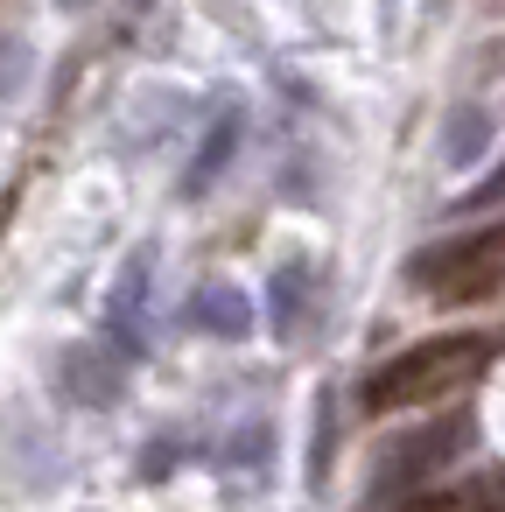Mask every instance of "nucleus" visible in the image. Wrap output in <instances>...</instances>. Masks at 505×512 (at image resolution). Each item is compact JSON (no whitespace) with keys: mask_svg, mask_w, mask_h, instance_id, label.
Returning a JSON list of instances; mask_svg holds the SVG:
<instances>
[{"mask_svg":"<svg viewBox=\"0 0 505 512\" xmlns=\"http://www.w3.org/2000/svg\"><path fill=\"white\" fill-rule=\"evenodd\" d=\"M491 337L484 330H449V337H421L407 351H393L372 379H365V414H400V407H421V400H442L456 386H470L484 365H491Z\"/></svg>","mask_w":505,"mask_h":512,"instance_id":"f257e3e1","label":"nucleus"},{"mask_svg":"<svg viewBox=\"0 0 505 512\" xmlns=\"http://www.w3.org/2000/svg\"><path fill=\"white\" fill-rule=\"evenodd\" d=\"M414 288L442 295V302H484L505 288V225L470 232V239H442L428 253H414Z\"/></svg>","mask_w":505,"mask_h":512,"instance_id":"f03ea898","label":"nucleus"},{"mask_svg":"<svg viewBox=\"0 0 505 512\" xmlns=\"http://www.w3.org/2000/svg\"><path fill=\"white\" fill-rule=\"evenodd\" d=\"M470 442H477V421H470V414H442V421H428L421 435L379 449V463H372V491H407V484L449 470Z\"/></svg>","mask_w":505,"mask_h":512,"instance_id":"7ed1b4c3","label":"nucleus"},{"mask_svg":"<svg viewBox=\"0 0 505 512\" xmlns=\"http://www.w3.org/2000/svg\"><path fill=\"white\" fill-rule=\"evenodd\" d=\"M106 344L120 358L148 351V260H127V274L113 288V309H106Z\"/></svg>","mask_w":505,"mask_h":512,"instance_id":"20e7f679","label":"nucleus"},{"mask_svg":"<svg viewBox=\"0 0 505 512\" xmlns=\"http://www.w3.org/2000/svg\"><path fill=\"white\" fill-rule=\"evenodd\" d=\"M239 134H246V106H239V99H225V106H218V120L204 127V148H197V162H190V176H183V197H204V190H211V176L239 155Z\"/></svg>","mask_w":505,"mask_h":512,"instance_id":"39448f33","label":"nucleus"},{"mask_svg":"<svg viewBox=\"0 0 505 512\" xmlns=\"http://www.w3.org/2000/svg\"><path fill=\"white\" fill-rule=\"evenodd\" d=\"M190 323L211 330V337H225V344H239V337L253 330V309H246V295H239L232 281H204L197 302H190Z\"/></svg>","mask_w":505,"mask_h":512,"instance_id":"423d86ee","label":"nucleus"},{"mask_svg":"<svg viewBox=\"0 0 505 512\" xmlns=\"http://www.w3.org/2000/svg\"><path fill=\"white\" fill-rule=\"evenodd\" d=\"M309 288H316V267H309V260H288V267L274 274V288H267V302H274V337H295V330L309 323Z\"/></svg>","mask_w":505,"mask_h":512,"instance_id":"0eeeda50","label":"nucleus"},{"mask_svg":"<svg viewBox=\"0 0 505 512\" xmlns=\"http://www.w3.org/2000/svg\"><path fill=\"white\" fill-rule=\"evenodd\" d=\"M484 148V113H456V127H449V162H470Z\"/></svg>","mask_w":505,"mask_h":512,"instance_id":"6e6552de","label":"nucleus"},{"mask_svg":"<svg viewBox=\"0 0 505 512\" xmlns=\"http://www.w3.org/2000/svg\"><path fill=\"white\" fill-rule=\"evenodd\" d=\"M400 512H470V498H456V491H428V498H407Z\"/></svg>","mask_w":505,"mask_h":512,"instance_id":"1a4fd4ad","label":"nucleus"},{"mask_svg":"<svg viewBox=\"0 0 505 512\" xmlns=\"http://www.w3.org/2000/svg\"><path fill=\"white\" fill-rule=\"evenodd\" d=\"M470 505H484V512H505V477H484V484L470 491Z\"/></svg>","mask_w":505,"mask_h":512,"instance_id":"9d476101","label":"nucleus"},{"mask_svg":"<svg viewBox=\"0 0 505 512\" xmlns=\"http://www.w3.org/2000/svg\"><path fill=\"white\" fill-rule=\"evenodd\" d=\"M470 204H505V162H498V169H491V176L470 190Z\"/></svg>","mask_w":505,"mask_h":512,"instance_id":"9b49d317","label":"nucleus"},{"mask_svg":"<svg viewBox=\"0 0 505 512\" xmlns=\"http://www.w3.org/2000/svg\"><path fill=\"white\" fill-rule=\"evenodd\" d=\"M64 8H85V0H64Z\"/></svg>","mask_w":505,"mask_h":512,"instance_id":"f8f14e48","label":"nucleus"}]
</instances>
